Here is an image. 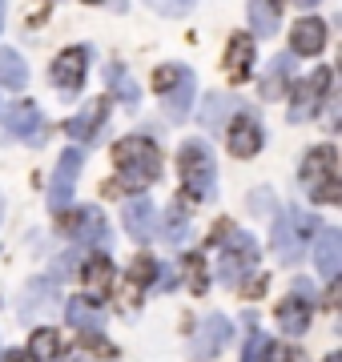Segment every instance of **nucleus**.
<instances>
[{
    "mask_svg": "<svg viewBox=\"0 0 342 362\" xmlns=\"http://www.w3.org/2000/svg\"><path fill=\"white\" fill-rule=\"evenodd\" d=\"M113 161H117V173H121V189H149L161 173L158 145L145 141V137H125V141H117Z\"/></svg>",
    "mask_w": 342,
    "mask_h": 362,
    "instance_id": "obj_1",
    "label": "nucleus"
},
{
    "mask_svg": "<svg viewBox=\"0 0 342 362\" xmlns=\"http://www.w3.org/2000/svg\"><path fill=\"white\" fill-rule=\"evenodd\" d=\"M338 157H334V149L330 145H318V149H310L302 161V185L310 189V197L314 202H322V206H334L342 197L338 189V165H334Z\"/></svg>",
    "mask_w": 342,
    "mask_h": 362,
    "instance_id": "obj_2",
    "label": "nucleus"
},
{
    "mask_svg": "<svg viewBox=\"0 0 342 362\" xmlns=\"http://www.w3.org/2000/svg\"><path fill=\"white\" fill-rule=\"evenodd\" d=\"M177 173H182V194L189 202L213 194V157L201 141H185L177 153Z\"/></svg>",
    "mask_w": 342,
    "mask_h": 362,
    "instance_id": "obj_3",
    "label": "nucleus"
},
{
    "mask_svg": "<svg viewBox=\"0 0 342 362\" xmlns=\"http://www.w3.org/2000/svg\"><path fill=\"white\" fill-rule=\"evenodd\" d=\"M314 230V218H306L298 209H286L278 214L274 221V254L282 266H298L302 262V250H306V238Z\"/></svg>",
    "mask_w": 342,
    "mask_h": 362,
    "instance_id": "obj_4",
    "label": "nucleus"
},
{
    "mask_svg": "<svg viewBox=\"0 0 342 362\" xmlns=\"http://www.w3.org/2000/svg\"><path fill=\"white\" fill-rule=\"evenodd\" d=\"M254 266H258V246H254L250 233H237L234 242H230V250L222 254V262H218V278L225 286H237Z\"/></svg>",
    "mask_w": 342,
    "mask_h": 362,
    "instance_id": "obj_5",
    "label": "nucleus"
},
{
    "mask_svg": "<svg viewBox=\"0 0 342 362\" xmlns=\"http://www.w3.org/2000/svg\"><path fill=\"white\" fill-rule=\"evenodd\" d=\"M230 342V322H225L222 314H210V318H201L198 334H194V358L198 362H210L218 358Z\"/></svg>",
    "mask_w": 342,
    "mask_h": 362,
    "instance_id": "obj_6",
    "label": "nucleus"
},
{
    "mask_svg": "<svg viewBox=\"0 0 342 362\" xmlns=\"http://www.w3.org/2000/svg\"><path fill=\"white\" fill-rule=\"evenodd\" d=\"M326 89H330V69H314V73L298 85V93H294V109H290V117H294V121L314 117L318 105H322V97H326Z\"/></svg>",
    "mask_w": 342,
    "mask_h": 362,
    "instance_id": "obj_7",
    "label": "nucleus"
},
{
    "mask_svg": "<svg viewBox=\"0 0 342 362\" xmlns=\"http://www.w3.org/2000/svg\"><path fill=\"white\" fill-rule=\"evenodd\" d=\"M85 65H89V57H85V49H81V45L65 49V52L53 61V85H57L61 93H77L81 81H85Z\"/></svg>",
    "mask_w": 342,
    "mask_h": 362,
    "instance_id": "obj_8",
    "label": "nucleus"
},
{
    "mask_svg": "<svg viewBox=\"0 0 342 362\" xmlns=\"http://www.w3.org/2000/svg\"><path fill=\"white\" fill-rule=\"evenodd\" d=\"M306 282H298V290L290 298L278 302V326H282V334H306V326H310V302H306Z\"/></svg>",
    "mask_w": 342,
    "mask_h": 362,
    "instance_id": "obj_9",
    "label": "nucleus"
},
{
    "mask_svg": "<svg viewBox=\"0 0 342 362\" xmlns=\"http://www.w3.org/2000/svg\"><path fill=\"white\" fill-rule=\"evenodd\" d=\"M77 173H81V153H77V149H65V153H61V161H57V173H53V209L73 206Z\"/></svg>",
    "mask_w": 342,
    "mask_h": 362,
    "instance_id": "obj_10",
    "label": "nucleus"
},
{
    "mask_svg": "<svg viewBox=\"0 0 342 362\" xmlns=\"http://www.w3.org/2000/svg\"><path fill=\"white\" fill-rule=\"evenodd\" d=\"M250 69H254V40L246 33H234L230 45H225V77H230V85H242L250 77Z\"/></svg>",
    "mask_w": 342,
    "mask_h": 362,
    "instance_id": "obj_11",
    "label": "nucleus"
},
{
    "mask_svg": "<svg viewBox=\"0 0 342 362\" xmlns=\"http://www.w3.org/2000/svg\"><path fill=\"white\" fill-rule=\"evenodd\" d=\"M326 49V25L318 16H302L294 33H290V52L294 57H314V52Z\"/></svg>",
    "mask_w": 342,
    "mask_h": 362,
    "instance_id": "obj_12",
    "label": "nucleus"
},
{
    "mask_svg": "<svg viewBox=\"0 0 342 362\" xmlns=\"http://www.w3.org/2000/svg\"><path fill=\"white\" fill-rule=\"evenodd\" d=\"M121 221H125V230H129L133 242H149L158 233V209H153V202H145V197L129 202L125 214H121Z\"/></svg>",
    "mask_w": 342,
    "mask_h": 362,
    "instance_id": "obj_13",
    "label": "nucleus"
},
{
    "mask_svg": "<svg viewBox=\"0 0 342 362\" xmlns=\"http://www.w3.org/2000/svg\"><path fill=\"white\" fill-rule=\"evenodd\" d=\"M4 129L37 145V137H40V109H37L33 101H16V105H8V109H4Z\"/></svg>",
    "mask_w": 342,
    "mask_h": 362,
    "instance_id": "obj_14",
    "label": "nucleus"
},
{
    "mask_svg": "<svg viewBox=\"0 0 342 362\" xmlns=\"http://www.w3.org/2000/svg\"><path fill=\"white\" fill-rule=\"evenodd\" d=\"M153 274H158V262L153 258H137L129 266V278H125V286H121V306H125V310H137L145 286L153 282Z\"/></svg>",
    "mask_w": 342,
    "mask_h": 362,
    "instance_id": "obj_15",
    "label": "nucleus"
},
{
    "mask_svg": "<svg viewBox=\"0 0 342 362\" xmlns=\"http://www.w3.org/2000/svg\"><path fill=\"white\" fill-rule=\"evenodd\" d=\"M314 266L330 282L338 278V270H342V233L338 230H322V238L314 242Z\"/></svg>",
    "mask_w": 342,
    "mask_h": 362,
    "instance_id": "obj_16",
    "label": "nucleus"
},
{
    "mask_svg": "<svg viewBox=\"0 0 342 362\" xmlns=\"http://www.w3.org/2000/svg\"><path fill=\"white\" fill-rule=\"evenodd\" d=\"M65 314H69V326L73 330H81V334H101V326H105V310L93 302V298H73L65 306Z\"/></svg>",
    "mask_w": 342,
    "mask_h": 362,
    "instance_id": "obj_17",
    "label": "nucleus"
},
{
    "mask_svg": "<svg viewBox=\"0 0 342 362\" xmlns=\"http://www.w3.org/2000/svg\"><path fill=\"white\" fill-rule=\"evenodd\" d=\"M262 149V129H258V121L254 117H234V125H230V153L234 157H254Z\"/></svg>",
    "mask_w": 342,
    "mask_h": 362,
    "instance_id": "obj_18",
    "label": "nucleus"
},
{
    "mask_svg": "<svg viewBox=\"0 0 342 362\" xmlns=\"http://www.w3.org/2000/svg\"><path fill=\"white\" fill-rule=\"evenodd\" d=\"M65 362H117V350L109 346L101 334H77V342L69 346Z\"/></svg>",
    "mask_w": 342,
    "mask_h": 362,
    "instance_id": "obj_19",
    "label": "nucleus"
},
{
    "mask_svg": "<svg viewBox=\"0 0 342 362\" xmlns=\"http://www.w3.org/2000/svg\"><path fill=\"white\" fill-rule=\"evenodd\" d=\"M57 302V282L53 278H40V282H28V290H25V306H20V318H37L40 310H49Z\"/></svg>",
    "mask_w": 342,
    "mask_h": 362,
    "instance_id": "obj_20",
    "label": "nucleus"
},
{
    "mask_svg": "<svg viewBox=\"0 0 342 362\" xmlns=\"http://www.w3.org/2000/svg\"><path fill=\"white\" fill-rule=\"evenodd\" d=\"M290 69H294V52H282V57L270 61V69H266V77H262V97H266V101H274L278 93H286Z\"/></svg>",
    "mask_w": 342,
    "mask_h": 362,
    "instance_id": "obj_21",
    "label": "nucleus"
},
{
    "mask_svg": "<svg viewBox=\"0 0 342 362\" xmlns=\"http://www.w3.org/2000/svg\"><path fill=\"white\" fill-rule=\"evenodd\" d=\"M109 286H113V266H109L105 254H97V258L85 262V290H89V298L97 302V298L109 294Z\"/></svg>",
    "mask_w": 342,
    "mask_h": 362,
    "instance_id": "obj_22",
    "label": "nucleus"
},
{
    "mask_svg": "<svg viewBox=\"0 0 342 362\" xmlns=\"http://www.w3.org/2000/svg\"><path fill=\"white\" fill-rule=\"evenodd\" d=\"M105 113H109V97H97V101L85 105V113L69 121V133H73L77 141H85V137H93V129L105 121Z\"/></svg>",
    "mask_w": 342,
    "mask_h": 362,
    "instance_id": "obj_23",
    "label": "nucleus"
},
{
    "mask_svg": "<svg viewBox=\"0 0 342 362\" xmlns=\"http://www.w3.org/2000/svg\"><path fill=\"white\" fill-rule=\"evenodd\" d=\"M234 109H237V101L230 97V93H210V97L201 101V113H198V121L206 125V129H218V125H222L225 117L234 113Z\"/></svg>",
    "mask_w": 342,
    "mask_h": 362,
    "instance_id": "obj_24",
    "label": "nucleus"
},
{
    "mask_svg": "<svg viewBox=\"0 0 342 362\" xmlns=\"http://www.w3.org/2000/svg\"><path fill=\"white\" fill-rule=\"evenodd\" d=\"M194 93H198V81H194V73H189V69H182V77H177V85H173V97L165 101V109H170L173 121H182V117L189 113Z\"/></svg>",
    "mask_w": 342,
    "mask_h": 362,
    "instance_id": "obj_25",
    "label": "nucleus"
},
{
    "mask_svg": "<svg viewBox=\"0 0 342 362\" xmlns=\"http://www.w3.org/2000/svg\"><path fill=\"white\" fill-rule=\"evenodd\" d=\"M0 85H8V89H25L28 85V65L20 61L16 49H0Z\"/></svg>",
    "mask_w": 342,
    "mask_h": 362,
    "instance_id": "obj_26",
    "label": "nucleus"
},
{
    "mask_svg": "<svg viewBox=\"0 0 342 362\" xmlns=\"http://www.w3.org/2000/svg\"><path fill=\"white\" fill-rule=\"evenodd\" d=\"M28 354H33V362H57V354H61V338H57L53 326H40L37 334H33Z\"/></svg>",
    "mask_w": 342,
    "mask_h": 362,
    "instance_id": "obj_27",
    "label": "nucleus"
},
{
    "mask_svg": "<svg viewBox=\"0 0 342 362\" xmlns=\"http://www.w3.org/2000/svg\"><path fill=\"white\" fill-rule=\"evenodd\" d=\"M250 21H254V33H258V37H274L278 33V8L270 4V0H254Z\"/></svg>",
    "mask_w": 342,
    "mask_h": 362,
    "instance_id": "obj_28",
    "label": "nucleus"
},
{
    "mask_svg": "<svg viewBox=\"0 0 342 362\" xmlns=\"http://www.w3.org/2000/svg\"><path fill=\"white\" fill-rule=\"evenodd\" d=\"M109 89L117 93L125 105H137V85H133V77L125 73V69H117V65L109 69Z\"/></svg>",
    "mask_w": 342,
    "mask_h": 362,
    "instance_id": "obj_29",
    "label": "nucleus"
},
{
    "mask_svg": "<svg viewBox=\"0 0 342 362\" xmlns=\"http://www.w3.org/2000/svg\"><path fill=\"white\" fill-rule=\"evenodd\" d=\"M81 238H85V242H101V238H105V218H101V209H85V214H81Z\"/></svg>",
    "mask_w": 342,
    "mask_h": 362,
    "instance_id": "obj_30",
    "label": "nucleus"
},
{
    "mask_svg": "<svg viewBox=\"0 0 342 362\" xmlns=\"http://www.w3.org/2000/svg\"><path fill=\"white\" fill-rule=\"evenodd\" d=\"M189 233V221H185L182 214V202L170 209V218H165V242H173V246H182V238Z\"/></svg>",
    "mask_w": 342,
    "mask_h": 362,
    "instance_id": "obj_31",
    "label": "nucleus"
},
{
    "mask_svg": "<svg viewBox=\"0 0 342 362\" xmlns=\"http://www.w3.org/2000/svg\"><path fill=\"white\" fill-rule=\"evenodd\" d=\"M270 338L266 334H250V342H246V350H242V362H266V354H270Z\"/></svg>",
    "mask_w": 342,
    "mask_h": 362,
    "instance_id": "obj_32",
    "label": "nucleus"
},
{
    "mask_svg": "<svg viewBox=\"0 0 342 362\" xmlns=\"http://www.w3.org/2000/svg\"><path fill=\"white\" fill-rule=\"evenodd\" d=\"M177 77H182V69H177V65H161L158 73H153V89L170 93L173 85H177Z\"/></svg>",
    "mask_w": 342,
    "mask_h": 362,
    "instance_id": "obj_33",
    "label": "nucleus"
},
{
    "mask_svg": "<svg viewBox=\"0 0 342 362\" xmlns=\"http://www.w3.org/2000/svg\"><path fill=\"white\" fill-rule=\"evenodd\" d=\"M149 4H153L161 16H182V13L194 8V0H149Z\"/></svg>",
    "mask_w": 342,
    "mask_h": 362,
    "instance_id": "obj_34",
    "label": "nucleus"
},
{
    "mask_svg": "<svg viewBox=\"0 0 342 362\" xmlns=\"http://www.w3.org/2000/svg\"><path fill=\"white\" fill-rule=\"evenodd\" d=\"M250 202H254V214H266L274 197H270V189H254V194H250Z\"/></svg>",
    "mask_w": 342,
    "mask_h": 362,
    "instance_id": "obj_35",
    "label": "nucleus"
},
{
    "mask_svg": "<svg viewBox=\"0 0 342 362\" xmlns=\"http://www.w3.org/2000/svg\"><path fill=\"white\" fill-rule=\"evenodd\" d=\"M189 282H194V290H206V274H201V258H189Z\"/></svg>",
    "mask_w": 342,
    "mask_h": 362,
    "instance_id": "obj_36",
    "label": "nucleus"
},
{
    "mask_svg": "<svg viewBox=\"0 0 342 362\" xmlns=\"http://www.w3.org/2000/svg\"><path fill=\"white\" fill-rule=\"evenodd\" d=\"M266 362H290V354H286V350H278V346H270V354H266Z\"/></svg>",
    "mask_w": 342,
    "mask_h": 362,
    "instance_id": "obj_37",
    "label": "nucleus"
},
{
    "mask_svg": "<svg viewBox=\"0 0 342 362\" xmlns=\"http://www.w3.org/2000/svg\"><path fill=\"white\" fill-rule=\"evenodd\" d=\"M0 362H25V354H20V350H8V354H4Z\"/></svg>",
    "mask_w": 342,
    "mask_h": 362,
    "instance_id": "obj_38",
    "label": "nucleus"
},
{
    "mask_svg": "<svg viewBox=\"0 0 342 362\" xmlns=\"http://www.w3.org/2000/svg\"><path fill=\"white\" fill-rule=\"evenodd\" d=\"M0 28H4V0H0Z\"/></svg>",
    "mask_w": 342,
    "mask_h": 362,
    "instance_id": "obj_39",
    "label": "nucleus"
},
{
    "mask_svg": "<svg viewBox=\"0 0 342 362\" xmlns=\"http://www.w3.org/2000/svg\"><path fill=\"white\" fill-rule=\"evenodd\" d=\"M298 4H302V8H310V4H318V0H298Z\"/></svg>",
    "mask_w": 342,
    "mask_h": 362,
    "instance_id": "obj_40",
    "label": "nucleus"
},
{
    "mask_svg": "<svg viewBox=\"0 0 342 362\" xmlns=\"http://www.w3.org/2000/svg\"><path fill=\"white\" fill-rule=\"evenodd\" d=\"M326 362H342V354H330V358Z\"/></svg>",
    "mask_w": 342,
    "mask_h": 362,
    "instance_id": "obj_41",
    "label": "nucleus"
}]
</instances>
